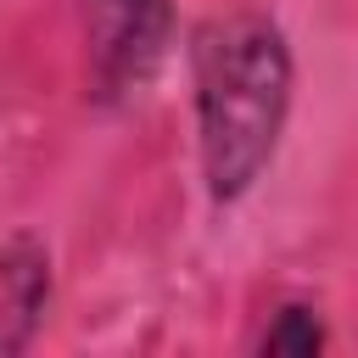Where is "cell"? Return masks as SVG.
<instances>
[{
	"instance_id": "obj_1",
	"label": "cell",
	"mask_w": 358,
	"mask_h": 358,
	"mask_svg": "<svg viewBox=\"0 0 358 358\" xmlns=\"http://www.w3.org/2000/svg\"><path fill=\"white\" fill-rule=\"evenodd\" d=\"M296 101V56L268 11L207 17L190 34V106L201 179L218 207L252 196L268 173Z\"/></svg>"
},
{
	"instance_id": "obj_2",
	"label": "cell",
	"mask_w": 358,
	"mask_h": 358,
	"mask_svg": "<svg viewBox=\"0 0 358 358\" xmlns=\"http://www.w3.org/2000/svg\"><path fill=\"white\" fill-rule=\"evenodd\" d=\"M78 6H84L95 101L117 106L140 95V84L173 45V0H78Z\"/></svg>"
},
{
	"instance_id": "obj_4",
	"label": "cell",
	"mask_w": 358,
	"mask_h": 358,
	"mask_svg": "<svg viewBox=\"0 0 358 358\" xmlns=\"http://www.w3.org/2000/svg\"><path fill=\"white\" fill-rule=\"evenodd\" d=\"M324 347H330V324H324L319 302H308V296L274 302L252 336V352H263V358H313Z\"/></svg>"
},
{
	"instance_id": "obj_3",
	"label": "cell",
	"mask_w": 358,
	"mask_h": 358,
	"mask_svg": "<svg viewBox=\"0 0 358 358\" xmlns=\"http://www.w3.org/2000/svg\"><path fill=\"white\" fill-rule=\"evenodd\" d=\"M56 274H50V246L34 229H11L0 241V352H28L34 336L50 319Z\"/></svg>"
}]
</instances>
